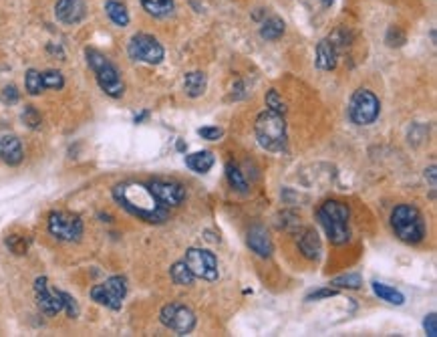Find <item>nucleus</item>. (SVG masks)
<instances>
[{
  "label": "nucleus",
  "instance_id": "obj_1",
  "mask_svg": "<svg viewBox=\"0 0 437 337\" xmlns=\"http://www.w3.org/2000/svg\"><path fill=\"white\" fill-rule=\"evenodd\" d=\"M113 198L123 211L137 216L139 220H146L151 224H162L169 218V211L160 206V202L155 200V196L151 194L147 184H137V182L117 184L113 188Z\"/></svg>",
  "mask_w": 437,
  "mask_h": 337
},
{
  "label": "nucleus",
  "instance_id": "obj_2",
  "mask_svg": "<svg viewBox=\"0 0 437 337\" xmlns=\"http://www.w3.org/2000/svg\"><path fill=\"white\" fill-rule=\"evenodd\" d=\"M316 218L320 222V227L325 229L329 240L333 245H347L351 238L349 231V218L351 211L345 202L339 200H327L320 204V208L316 211Z\"/></svg>",
  "mask_w": 437,
  "mask_h": 337
},
{
  "label": "nucleus",
  "instance_id": "obj_3",
  "mask_svg": "<svg viewBox=\"0 0 437 337\" xmlns=\"http://www.w3.org/2000/svg\"><path fill=\"white\" fill-rule=\"evenodd\" d=\"M256 138L258 144L268 151H284L286 149V122L284 115L276 111H262L256 117Z\"/></svg>",
  "mask_w": 437,
  "mask_h": 337
},
{
  "label": "nucleus",
  "instance_id": "obj_4",
  "mask_svg": "<svg viewBox=\"0 0 437 337\" xmlns=\"http://www.w3.org/2000/svg\"><path fill=\"white\" fill-rule=\"evenodd\" d=\"M391 227L397 238L407 245H417L425 238V220L421 212L411 204H399L391 212Z\"/></svg>",
  "mask_w": 437,
  "mask_h": 337
},
{
  "label": "nucleus",
  "instance_id": "obj_5",
  "mask_svg": "<svg viewBox=\"0 0 437 337\" xmlns=\"http://www.w3.org/2000/svg\"><path fill=\"white\" fill-rule=\"evenodd\" d=\"M85 55H87V63L95 73V79H97L99 87L109 97H115V99L121 97L125 93V83L119 71H117V67L111 63L103 53H99L95 49H87Z\"/></svg>",
  "mask_w": 437,
  "mask_h": 337
},
{
  "label": "nucleus",
  "instance_id": "obj_6",
  "mask_svg": "<svg viewBox=\"0 0 437 337\" xmlns=\"http://www.w3.org/2000/svg\"><path fill=\"white\" fill-rule=\"evenodd\" d=\"M381 113L379 97L369 89H359L354 91L349 104V117L357 126H371Z\"/></svg>",
  "mask_w": 437,
  "mask_h": 337
},
{
  "label": "nucleus",
  "instance_id": "obj_7",
  "mask_svg": "<svg viewBox=\"0 0 437 337\" xmlns=\"http://www.w3.org/2000/svg\"><path fill=\"white\" fill-rule=\"evenodd\" d=\"M127 295V281L125 277H111L101 285H95L91 289V299L99 305H103L111 311H119Z\"/></svg>",
  "mask_w": 437,
  "mask_h": 337
},
{
  "label": "nucleus",
  "instance_id": "obj_8",
  "mask_svg": "<svg viewBox=\"0 0 437 337\" xmlns=\"http://www.w3.org/2000/svg\"><path fill=\"white\" fill-rule=\"evenodd\" d=\"M127 51H129V57L133 61L147 65H160L166 57V51H164L162 42L151 35H146V33H139V35L131 37Z\"/></svg>",
  "mask_w": 437,
  "mask_h": 337
},
{
  "label": "nucleus",
  "instance_id": "obj_9",
  "mask_svg": "<svg viewBox=\"0 0 437 337\" xmlns=\"http://www.w3.org/2000/svg\"><path fill=\"white\" fill-rule=\"evenodd\" d=\"M49 232L65 243H75L83 236V220L73 212H51Z\"/></svg>",
  "mask_w": 437,
  "mask_h": 337
},
{
  "label": "nucleus",
  "instance_id": "obj_10",
  "mask_svg": "<svg viewBox=\"0 0 437 337\" xmlns=\"http://www.w3.org/2000/svg\"><path fill=\"white\" fill-rule=\"evenodd\" d=\"M160 319L162 323L166 325L167 329L175 331L178 336H187L191 334V329L196 327V315L194 311L182 305V303H169L162 309L160 313Z\"/></svg>",
  "mask_w": 437,
  "mask_h": 337
},
{
  "label": "nucleus",
  "instance_id": "obj_11",
  "mask_svg": "<svg viewBox=\"0 0 437 337\" xmlns=\"http://www.w3.org/2000/svg\"><path fill=\"white\" fill-rule=\"evenodd\" d=\"M189 271L194 277H200L204 281H216L218 279V258L216 254L209 253L206 249H187L184 258Z\"/></svg>",
  "mask_w": 437,
  "mask_h": 337
},
{
  "label": "nucleus",
  "instance_id": "obj_12",
  "mask_svg": "<svg viewBox=\"0 0 437 337\" xmlns=\"http://www.w3.org/2000/svg\"><path fill=\"white\" fill-rule=\"evenodd\" d=\"M65 291H59L55 287H51L46 277H39L35 281V297H37V305L44 315L53 317L62 311L65 299H62Z\"/></svg>",
  "mask_w": 437,
  "mask_h": 337
},
{
  "label": "nucleus",
  "instance_id": "obj_13",
  "mask_svg": "<svg viewBox=\"0 0 437 337\" xmlns=\"http://www.w3.org/2000/svg\"><path fill=\"white\" fill-rule=\"evenodd\" d=\"M160 206L164 208H178L186 200V188L178 182H167V180H153L147 184Z\"/></svg>",
  "mask_w": 437,
  "mask_h": 337
},
{
  "label": "nucleus",
  "instance_id": "obj_14",
  "mask_svg": "<svg viewBox=\"0 0 437 337\" xmlns=\"http://www.w3.org/2000/svg\"><path fill=\"white\" fill-rule=\"evenodd\" d=\"M55 15L62 24H79L87 15V4L85 0H57Z\"/></svg>",
  "mask_w": 437,
  "mask_h": 337
},
{
  "label": "nucleus",
  "instance_id": "obj_15",
  "mask_svg": "<svg viewBox=\"0 0 437 337\" xmlns=\"http://www.w3.org/2000/svg\"><path fill=\"white\" fill-rule=\"evenodd\" d=\"M24 158L21 140L17 135H0V160L8 166H19Z\"/></svg>",
  "mask_w": 437,
  "mask_h": 337
},
{
  "label": "nucleus",
  "instance_id": "obj_16",
  "mask_svg": "<svg viewBox=\"0 0 437 337\" xmlns=\"http://www.w3.org/2000/svg\"><path fill=\"white\" fill-rule=\"evenodd\" d=\"M248 247L262 258H268L272 254V240L266 229L262 227H252L248 231Z\"/></svg>",
  "mask_w": 437,
  "mask_h": 337
},
{
  "label": "nucleus",
  "instance_id": "obj_17",
  "mask_svg": "<svg viewBox=\"0 0 437 337\" xmlns=\"http://www.w3.org/2000/svg\"><path fill=\"white\" fill-rule=\"evenodd\" d=\"M339 63V51L331 39H323L316 44V67L323 71H333Z\"/></svg>",
  "mask_w": 437,
  "mask_h": 337
},
{
  "label": "nucleus",
  "instance_id": "obj_18",
  "mask_svg": "<svg viewBox=\"0 0 437 337\" xmlns=\"http://www.w3.org/2000/svg\"><path fill=\"white\" fill-rule=\"evenodd\" d=\"M206 87H208V77L202 71H191V73H187L184 77V91H186L187 97H191V99L204 95Z\"/></svg>",
  "mask_w": 437,
  "mask_h": 337
},
{
  "label": "nucleus",
  "instance_id": "obj_19",
  "mask_svg": "<svg viewBox=\"0 0 437 337\" xmlns=\"http://www.w3.org/2000/svg\"><path fill=\"white\" fill-rule=\"evenodd\" d=\"M214 162H216V158H214L212 151H196V154L186 156V166L191 172H196V174H206V172H209V168L214 166Z\"/></svg>",
  "mask_w": 437,
  "mask_h": 337
},
{
  "label": "nucleus",
  "instance_id": "obj_20",
  "mask_svg": "<svg viewBox=\"0 0 437 337\" xmlns=\"http://www.w3.org/2000/svg\"><path fill=\"white\" fill-rule=\"evenodd\" d=\"M105 13H107L109 21L113 22L115 26L123 28V26L129 24V13H127L123 2H119V0H107L105 2Z\"/></svg>",
  "mask_w": 437,
  "mask_h": 337
},
{
  "label": "nucleus",
  "instance_id": "obj_21",
  "mask_svg": "<svg viewBox=\"0 0 437 337\" xmlns=\"http://www.w3.org/2000/svg\"><path fill=\"white\" fill-rule=\"evenodd\" d=\"M373 291L375 295L379 297L381 301H385V303H389V305H403L405 303V297L401 291H397L395 287H389V285H385V283H379V281H375L373 283Z\"/></svg>",
  "mask_w": 437,
  "mask_h": 337
},
{
  "label": "nucleus",
  "instance_id": "obj_22",
  "mask_svg": "<svg viewBox=\"0 0 437 337\" xmlns=\"http://www.w3.org/2000/svg\"><path fill=\"white\" fill-rule=\"evenodd\" d=\"M142 6L146 8L147 15L155 19H166L173 13V0H142Z\"/></svg>",
  "mask_w": 437,
  "mask_h": 337
},
{
  "label": "nucleus",
  "instance_id": "obj_23",
  "mask_svg": "<svg viewBox=\"0 0 437 337\" xmlns=\"http://www.w3.org/2000/svg\"><path fill=\"white\" fill-rule=\"evenodd\" d=\"M298 247L307 258H318L320 254V240L314 231H305V234L298 238Z\"/></svg>",
  "mask_w": 437,
  "mask_h": 337
},
{
  "label": "nucleus",
  "instance_id": "obj_24",
  "mask_svg": "<svg viewBox=\"0 0 437 337\" xmlns=\"http://www.w3.org/2000/svg\"><path fill=\"white\" fill-rule=\"evenodd\" d=\"M282 35H284V21L278 19V17L266 19L262 22V26H260V37L264 41H278Z\"/></svg>",
  "mask_w": 437,
  "mask_h": 337
},
{
  "label": "nucleus",
  "instance_id": "obj_25",
  "mask_svg": "<svg viewBox=\"0 0 437 337\" xmlns=\"http://www.w3.org/2000/svg\"><path fill=\"white\" fill-rule=\"evenodd\" d=\"M226 178H228L232 190H236L238 194H248V182L236 164H232V162L226 164Z\"/></svg>",
  "mask_w": 437,
  "mask_h": 337
},
{
  "label": "nucleus",
  "instance_id": "obj_26",
  "mask_svg": "<svg viewBox=\"0 0 437 337\" xmlns=\"http://www.w3.org/2000/svg\"><path fill=\"white\" fill-rule=\"evenodd\" d=\"M169 274H171V281H173L175 285H180V287H189V285L194 283V279H196L184 261L173 263V267L169 269Z\"/></svg>",
  "mask_w": 437,
  "mask_h": 337
},
{
  "label": "nucleus",
  "instance_id": "obj_27",
  "mask_svg": "<svg viewBox=\"0 0 437 337\" xmlns=\"http://www.w3.org/2000/svg\"><path fill=\"white\" fill-rule=\"evenodd\" d=\"M331 285L334 289H359L363 285V279H361V274L357 273L341 274V277L331 281Z\"/></svg>",
  "mask_w": 437,
  "mask_h": 337
},
{
  "label": "nucleus",
  "instance_id": "obj_28",
  "mask_svg": "<svg viewBox=\"0 0 437 337\" xmlns=\"http://www.w3.org/2000/svg\"><path fill=\"white\" fill-rule=\"evenodd\" d=\"M24 87H26V91L31 93V95H39L42 93V77H41V71H37V69H28L26 71V75H24Z\"/></svg>",
  "mask_w": 437,
  "mask_h": 337
},
{
  "label": "nucleus",
  "instance_id": "obj_29",
  "mask_svg": "<svg viewBox=\"0 0 437 337\" xmlns=\"http://www.w3.org/2000/svg\"><path fill=\"white\" fill-rule=\"evenodd\" d=\"M42 77V87L44 89H62L65 87V77H62L61 71H55V69H49V71H44L41 73Z\"/></svg>",
  "mask_w": 437,
  "mask_h": 337
},
{
  "label": "nucleus",
  "instance_id": "obj_30",
  "mask_svg": "<svg viewBox=\"0 0 437 337\" xmlns=\"http://www.w3.org/2000/svg\"><path fill=\"white\" fill-rule=\"evenodd\" d=\"M266 107H268L271 111L280 113V115H284V113H286V104L282 101V97L278 95V91H276V89H271V91L266 93Z\"/></svg>",
  "mask_w": 437,
  "mask_h": 337
},
{
  "label": "nucleus",
  "instance_id": "obj_31",
  "mask_svg": "<svg viewBox=\"0 0 437 337\" xmlns=\"http://www.w3.org/2000/svg\"><path fill=\"white\" fill-rule=\"evenodd\" d=\"M6 247L12 251L15 254H24L26 253V249H28V243L19 236V234H10L8 238H6Z\"/></svg>",
  "mask_w": 437,
  "mask_h": 337
},
{
  "label": "nucleus",
  "instance_id": "obj_32",
  "mask_svg": "<svg viewBox=\"0 0 437 337\" xmlns=\"http://www.w3.org/2000/svg\"><path fill=\"white\" fill-rule=\"evenodd\" d=\"M22 122H24L28 127H33V129H35V127L41 126V122H42L41 113H39V111H37L33 106H26L24 107V111H22Z\"/></svg>",
  "mask_w": 437,
  "mask_h": 337
},
{
  "label": "nucleus",
  "instance_id": "obj_33",
  "mask_svg": "<svg viewBox=\"0 0 437 337\" xmlns=\"http://www.w3.org/2000/svg\"><path fill=\"white\" fill-rule=\"evenodd\" d=\"M198 135H200V138H204V140H208V142H218V140L224 135V129L218 126L200 127V129H198Z\"/></svg>",
  "mask_w": 437,
  "mask_h": 337
},
{
  "label": "nucleus",
  "instance_id": "obj_34",
  "mask_svg": "<svg viewBox=\"0 0 437 337\" xmlns=\"http://www.w3.org/2000/svg\"><path fill=\"white\" fill-rule=\"evenodd\" d=\"M387 42L389 47H401L405 42V35L399 31V26H391L389 33H387Z\"/></svg>",
  "mask_w": 437,
  "mask_h": 337
},
{
  "label": "nucleus",
  "instance_id": "obj_35",
  "mask_svg": "<svg viewBox=\"0 0 437 337\" xmlns=\"http://www.w3.org/2000/svg\"><path fill=\"white\" fill-rule=\"evenodd\" d=\"M62 299H65V305H62V309L67 311V315L69 317L79 315V307H77V301L69 295V293H62Z\"/></svg>",
  "mask_w": 437,
  "mask_h": 337
},
{
  "label": "nucleus",
  "instance_id": "obj_36",
  "mask_svg": "<svg viewBox=\"0 0 437 337\" xmlns=\"http://www.w3.org/2000/svg\"><path fill=\"white\" fill-rule=\"evenodd\" d=\"M339 293V289L334 287H329V289H318V291H312L311 295L307 297V301H318V299H329V297H334Z\"/></svg>",
  "mask_w": 437,
  "mask_h": 337
},
{
  "label": "nucleus",
  "instance_id": "obj_37",
  "mask_svg": "<svg viewBox=\"0 0 437 337\" xmlns=\"http://www.w3.org/2000/svg\"><path fill=\"white\" fill-rule=\"evenodd\" d=\"M423 327H425V334L429 337L437 336V315L436 313H429L423 321Z\"/></svg>",
  "mask_w": 437,
  "mask_h": 337
},
{
  "label": "nucleus",
  "instance_id": "obj_38",
  "mask_svg": "<svg viewBox=\"0 0 437 337\" xmlns=\"http://www.w3.org/2000/svg\"><path fill=\"white\" fill-rule=\"evenodd\" d=\"M2 101H6V104H15V101H19V91H17V87H4V91H2Z\"/></svg>",
  "mask_w": 437,
  "mask_h": 337
},
{
  "label": "nucleus",
  "instance_id": "obj_39",
  "mask_svg": "<svg viewBox=\"0 0 437 337\" xmlns=\"http://www.w3.org/2000/svg\"><path fill=\"white\" fill-rule=\"evenodd\" d=\"M320 2H323V6H327V8H329V6H333L334 0H320Z\"/></svg>",
  "mask_w": 437,
  "mask_h": 337
}]
</instances>
